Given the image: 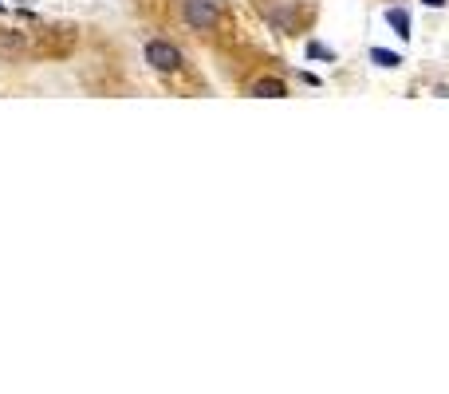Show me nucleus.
<instances>
[{
  "label": "nucleus",
  "instance_id": "1",
  "mask_svg": "<svg viewBox=\"0 0 449 394\" xmlns=\"http://www.w3.org/2000/svg\"><path fill=\"white\" fill-rule=\"evenodd\" d=\"M146 63L154 71H177L181 67V51L174 44H166V40H150L146 44Z\"/></svg>",
  "mask_w": 449,
  "mask_h": 394
},
{
  "label": "nucleus",
  "instance_id": "2",
  "mask_svg": "<svg viewBox=\"0 0 449 394\" xmlns=\"http://www.w3.org/2000/svg\"><path fill=\"white\" fill-rule=\"evenodd\" d=\"M185 24L205 32L217 24V0H185Z\"/></svg>",
  "mask_w": 449,
  "mask_h": 394
},
{
  "label": "nucleus",
  "instance_id": "3",
  "mask_svg": "<svg viewBox=\"0 0 449 394\" xmlns=\"http://www.w3.org/2000/svg\"><path fill=\"white\" fill-rule=\"evenodd\" d=\"M253 95H257V99H284L288 87H284L280 79H260L257 87H253Z\"/></svg>",
  "mask_w": 449,
  "mask_h": 394
},
{
  "label": "nucleus",
  "instance_id": "4",
  "mask_svg": "<svg viewBox=\"0 0 449 394\" xmlns=\"http://www.w3.org/2000/svg\"><path fill=\"white\" fill-rule=\"evenodd\" d=\"M386 24L398 32L402 40H410V12H406V8H390V12H386Z\"/></svg>",
  "mask_w": 449,
  "mask_h": 394
},
{
  "label": "nucleus",
  "instance_id": "5",
  "mask_svg": "<svg viewBox=\"0 0 449 394\" xmlns=\"http://www.w3.org/2000/svg\"><path fill=\"white\" fill-rule=\"evenodd\" d=\"M20 51H24V36H20V32H4V36H0V56L12 60V56H20Z\"/></svg>",
  "mask_w": 449,
  "mask_h": 394
},
{
  "label": "nucleus",
  "instance_id": "6",
  "mask_svg": "<svg viewBox=\"0 0 449 394\" xmlns=\"http://www.w3.org/2000/svg\"><path fill=\"white\" fill-rule=\"evenodd\" d=\"M370 60L379 63V67H398V56H394V51H386V47H374V51H370Z\"/></svg>",
  "mask_w": 449,
  "mask_h": 394
},
{
  "label": "nucleus",
  "instance_id": "7",
  "mask_svg": "<svg viewBox=\"0 0 449 394\" xmlns=\"http://www.w3.org/2000/svg\"><path fill=\"white\" fill-rule=\"evenodd\" d=\"M307 56H311V60H335V56H331L323 44H307Z\"/></svg>",
  "mask_w": 449,
  "mask_h": 394
},
{
  "label": "nucleus",
  "instance_id": "8",
  "mask_svg": "<svg viewBox=\"0 0 449 394\" xmlns=\"http://www.w3.org/2000/svg\"><path fill=\"white\" fill-rule=\"evenodd\" d=\"M422 4H426V8H446L449 0H422Z\"/></svg>",
  "mask_w": 449,
  "mask_h": 394
},
{
  "label": "nucleus",
  "instance_id": "9",
  "mask_svg": "<svg viewBox=\"0 0 449 394\" xmlns=\"http://www.w3.org/2000/svg\"><path fill=\"white\" fill-rule=\"evenodd\" d=\"M0 8H4V4H0Z\"/></svg>",
  "mask_w": 449,
  "mask_h": 394
}]
</instances>
